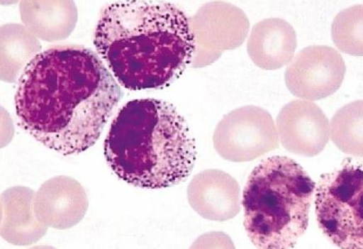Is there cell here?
Wrapping results in <instances>:
<instances>
[{
	"instance_id": "6da1fadb",
	"label": "cell",
	"mask_w": 363,
	"mask_h": 249,
	"mask_svg": "<svg viewBox=\"0 0 363 249\" xmlns=\"http://www.w3.org/2000/svg\"><path fill=\"white\" fill-rule=\"evenodd\" d=\"M122 92L92 50L60 45L24 68L15 95L23 128L48 148L79 155L93 146Z\"/></svg>"
},
{
	"instance_id": "7a4b0ae2",
	"label": "cell",
	"mask_w": 363,
	"mask_h": 249,
	"mask_svg": "<svg viewBox=\"0 0 363 249\" xmlns=\"http://www.w3.org/2000/svg\"><path fill=\"white\" fill-rule=\"evenodd\" d=\"M97 52L124 88L167 87L193 62L196 49L186 15L164 1H119L101 13Z\"/></svg>"
},
{
	"instance_id": "3957f363",
	"label": "cell",
	"mask_w": 363,
	"mask_h": 249,
	"mask_svg": "<svg viewBox=\"0 0 363 249\" xmlns=\"http://www.w3.org/2000/svg\"><path fill=\"white\" fill-rule=\"evenodd\" d=\"M104 155L119 179L161 189L188 179L196 148L188 124L172 104L141 99L119 110L106 137Z\"/></svg>"
},
{
	"instance_id": "277c9868",
	"label": "cell",
	"mask_w": 363,
	"mask_h": 249,
	"mask_svg": "<svg viewBox=\"0 0 363 249\" xmlns=\"http://www.w3.org/2000/svg\"><path fill=\"white\" fill-rule=\"evenodd\" d=\"M315 184L298 162L272 156L252 171L243 192L244 226L259 248H294L309 225Z\"/></svg>"
},
{
	"instance_id": "5b68a950",
	"label": "cell",
	"mask_w": 363,
	"mask_h": 249,
	"mask_svg": "<svg viewBox=\"0 0 363 249\" xmlns=\"http://www.w3.org/2000/svg\"><path fill=\"white\" fill-rule=\"evenodd\" d=\"M315 190L323 233L341 248L362 249V166L346 160L340 169L323 175Z\"/></svg>"
},
{
	"instance_id": "8992f818",
	"label": "cell",
	"mask_w": 363,
	"mask_h": 249,
	"mask_svg": "<svg viewBox=\"0 0 363 249\" xmlns=\"http://www.w3.org/2000/svg\"><path fill=\"white\" fill-rule=\"evenodd\" d=\"M213 144L224 160L249 162L279 148V136L269 111L251 105L224 116L216 126Z\"/></svg>"
},
{
	"instance_id": "52a82bcc",
	"label": "cell",
	"mask_w": 363,
	"mask_h": 249,
	"mask_svg": "<svg viewBox=\"0 0 363 249\" xmlns=\"http://www.w3.org/2000/svg\"><path fill=\"white\" fill-rule=\"evenodd\" d=\"M346 65L341 54L328 45H311L292 59L285 71V82L291 94L299 99H326L341 87Z\"/></svg>"
},
{
	"instance_id": "ba28073f",
	"label": "cell",
	"mask_w": 363,
	"mask_h": 249,
	"mask_svg": "<svg viewBox=\"0 0 363 249\" xmlns=\"http://www.w3.org/2000/svg\"><path fill=\"white\" fill-rule=\"evenodd\" d=\"M281 143L290 153L314 157L329 143V119L319 106L308 100L291 101L277 118Z\"/></svg>"
},
{
	"instance_id": "9c48e42d",
	"label": "cell",
	"mask_w": 363,
	"mask_h": 249,
	"mask_svg": "<svg viewBox=\"0 0 363 249\" xmlns=\"http://www.w3.org/2000/svg\"><path fill=\"white\" fill-rule=\"evenodd\" d=\"M193 209L206 220L226 221L240 211V187L226 172L205 170L196 175L188 187Z\"/></svg>"
},
{
	"instance_id": "30bf717a",
	"label": "cell",
	"mask_w": 363,
	"mask_h": 249,
	"mask_svg": "<svg viewBox=\"0 0 363 249\" xmlns=\"http://www.w3.org/2000/svg\"><path fill=\"white\" fill-rule=\"evenodd\" d=\"M296 47L294 27L284 19L268 18L255 25L247 50L259 68L274 70L291 63Z\"/></svg>"
},
{
	"instance_id": "8fae6325",
	"label": "cell",
	"mask_w": 363,
	"mask_h": 249,
	"mask_svg": "<svg viewBox=\"0 0 363 249\" xmlns=\"http://www.w3.org/2000/svg\"><path fill=\"white\" fill-rule=\"evenodd\" d=\"M20 12L29 31L47 42L68 38L77 23L73 1H22Z\"/></svg>"
},
{
	"instance_id": "7c38bea8",
	"label": "cell",
	"mask_w": 363,
	"mask_h": 249,
	"mask_svg": "<svg viewBox=\"0 0 363 249\" xmlns=\"http://www.w3.org/2000/svg\"><path fill=\"white\" fill-rule=\"evenodd\" d=\"M362 100L342 106L332 118L331 140L341 151L362 157Z\"/></svg>"
},
{
	"instance_id": "4fadbf2b",
	"label": "cell",
	"mask_w": 363,
	"mask_h": 249,
	"mask_svg": "<svg viewBox=\"0 0 363 249\" xmlns=\"http://www.w3.org/2000/svg\"><path fill=\"white\" fill-rule=\"evenodd\" d=\"M41 50L37 38L26 28L20 24L4 25L1 28L2 65L10 60L17 66L18 71L23 68L29 60L36 57Z\"/></svg>"
},
{
	"instance_id": "5bb4252c",
	"label": "cell",
	"mask_w": 363,
	"mask_h": 249,
	"mask_svg": "<svg viewBox=\"0 0 363 249\" xmlns=\"http://www.w3.org/2000/svg\"><path fill=\"white\" fill-rule=\"evenodd\" d=\"M362 4L356 5L337 14L332 24L333 42L341 52L362 57Z\"/></svg>"
}]
</instances>
